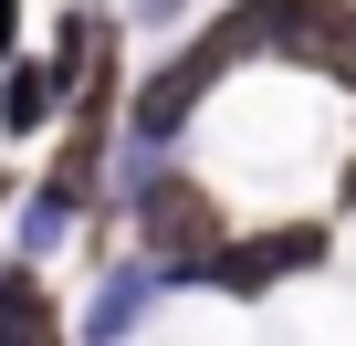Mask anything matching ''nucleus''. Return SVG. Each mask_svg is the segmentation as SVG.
Wrapping results in <instances>:
<instances>
[{
	"label": "nucleus",
	"mask_w": 356,
	"mask_h": 346,
	"mask_svg": "<svg viewBox=\"0 0 356 346\" xmlns=\"http://www.w3.org/2000/svg\"><path fill=\"white\" fill-rule=\"evenodd\" d=\"M241 32H252V53L273 42V53L356 84V0H241Z\"/></svg>",
	"instance_id": "obj_1"
},
{
	"label": "nucleus",
	"mask_w": 356,
	"mask_h": 346,
	"mask_svg": "<svg viewBox=\"0 0 356 346\" xmlns=\"http://www.w3.org/2000/svg\"><path fill=\"white\" fill-rule=\"evenodd\" d=\"M136 242H147L168 273H200V262L220 252V200H210L200 179H147V189H136Z\"/></svg>",
	"instance_id": "obj_2"
},
{
	"label": "nucleus",
	"mask_w": 356,
	"mask_h": 346,
	"mask_svg": "<svg viewBox=\"0 0 356 346\" xmlns=\"http://www.w3.org/2000/svg\"><path fill=\"white\" fill-rule=\"evenodd\" d=\"M241 53H252V32H241V11H231L210 42H189V53H178V63H168V74L136 95V136H178V126H189V116L210 105V84H220Z\"/></svg>",
	"instance_id": "obj_3"
},
{
	"label": "nucleus",
	"mask_w": 356,
	"mask_h": 346,
	"mask_svg": "<svg viewBox=\"0 0 356 346\" xmlns=\"http://www.w3.org/2000/svg\"><path fill=\"white\" fill-rule=\"evenodd\" d=\"M325 262V231L314 221H283V231H252V242H220L189 283H210V294H273L283 273H314Z\"/></svg>",
	"instance_id": "obj_4"
},
{
	"label": "nucleus",
	"mask_w": 356,
	"mask_h": 346,
	"mask_svg": "<svg viewBox=\"0 0 356 346\" xmlns=\"http://www.w3.org/2000/svg\"><path fill=\"white\" fill-rule=\"evenodd\" d=\"M0 346H63V315H53V294L32 283V262L0 273Z\"/></svg>",
	"instance_id": "obj_5"
},
{
	"label": "nucleus",
	"mask_w": 356,
	"mask_h": 346,
	"mask_svg": "<svg viewBox=\"0 0 356 346\" xmlns=\"http://www.w3.org/2000/svg\"><path fill=\"white\" fill-rule=\"evenodd\" d=\"M53 105H63L53 63H11V84H0V136H42V126H53Z\"/></svg>",
	"instance_id": "obj_6"
},
{
	"label": "nucleus",
	"mask_w": 356,
	"mask_h": 346,
	"mask_svg": "<svg viewBox=\"0 0 356 346\" xmlns=\"http://www.w3.org/2000/svg\"><path fill=\"white\" fill-rule=\"evenodd\" d=\"M136 315H147V273H105V294H95V315H84V336H95V346H115V336H126Z\"/></svg>",
	"instance_id": "obj_7"
},
{
	"label": "nucleus",
	"mask_w": 356,
	"mask_h": 346,
	"mask_svg": "<svg viewBox=\"0 0 356 346\" xmlns=\"http://www.w3.org/2000/svg\"><path fill=\"white\" fill-rule=\"evenodd\" d=\"M0 53H22V0H0Z\"/></svg>",
	"instance_id": "obj_8"
},
{
	"label": "nucleus",
	"mask_w": 356,
	"mask_h": 346,
	"mask_svg": "<svg viewBox=\"0 0 356 346\" xmlns=\"http://www.w3.org/2000/svg\"><path fill=\"white\" fill-rule=\"evenodd\" d=\"M147 11H178V0H147Z\"/></svg>",
	"instance_id": "obj_9"
},
{
	"label": "nucleus",
	"mask_w": 356,
	"mask_h": 346,
	"mask_svg": "<svg viewBox=\"0 0 356 346\" xmlns=\"http://www.w3.org/2000/svg\"><path fill=\"white\" fill-rule=\"evenodd\" d=\"M0 200H11V189H0Z\"/></svg>",
	"instance_id": "obj_10"
}]
</instances>
